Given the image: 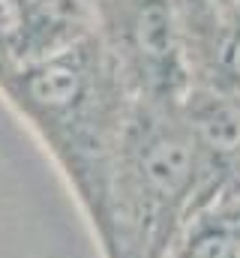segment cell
Wrapping results in <instances>:
<instances>
[{"mask_svg": "<svg viewBox=\"0 0 240 258\" xmlns=\"http://www.w3.org/2000/svg\"><path fill=\"white\" fill-rule=\"evenodd\" d=\"M3 87L57 153L102 237L132 105V93L111 48L90 30L54 54L3 75Z\"/></svg>", "mask_w": 240, "mask_h": 258, "instance_id": "cell-1", "label": "cell"}, {"mask_svg": "<svg viewBox=\"0 0 240 258\" xmlns=\"http://www.w3.org/2000/svg\"><path fill=\"white\" fill-rule=\"evenodd\" d=\"M96 30L87 0H0V78Z\"/></svg>", "mask_w": 240, "mask_h": 258, "instance_id": "cell-2", "label": "cell"}, {"mask_svg": "<svg viewBox=\"0 0 240 258\" xmlns=\"http://www.w3.org/2000/svg\"><path fill=\"white\" fill-rule=\"evenodd\" d=\"M165 258H240V225L207 207L180 231Z\"/></svg>", "mask_w": 240, "mask_h": 258, "instance_id": "cell-3", "label": "cell"}]
</instances>
